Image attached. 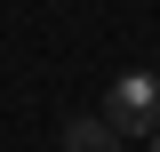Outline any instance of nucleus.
Instances as JSON below:
<instances>
[{
  "label": "nucleus",
  "instance_id": "nucleus-1",
  "mask_svg": "<svg viewBox=\"0 0 160 152\" xmlns=\"http://www.w3.org/2000/svg\"><path fill=\"white\" fill-rule=\"evenodd\" d=\"M96 112L112 120L120 136H144V144H152V136H160V72H120Z\"/></svg>",
  "mask_w": 160,
  "mask_h": 152
},
{
  "label": "nucleus",
  "instance_id": "nucleus-2",
  "mask_svg": "<svg viewBox=\"0 0 160 152\" xmlns=\"http://www.w3.org/2000/svg\"><path fill=\"white\" fill-rule=\"evenodd\" d=\"M56 152H120V128H112L104 112H72V120L56 128Z\"/></svg>",
  "mask_w": 160,
  "mask_h": 152
},
{
  "label": "nucleus",
  "instance_id": "nucleus-3",
  "mask_svg": "<svg viewBox=\"0 0 160 152\" xmlns=\"http://www.w3.org/2000/svg\"><path fill=\"white\" fill-rule=\"evenodd\" d=\"M152 152H160V136H152Z\"/></svg>",
  "mask_w": 160,
  "mask_h": 152
}]
</instances>
